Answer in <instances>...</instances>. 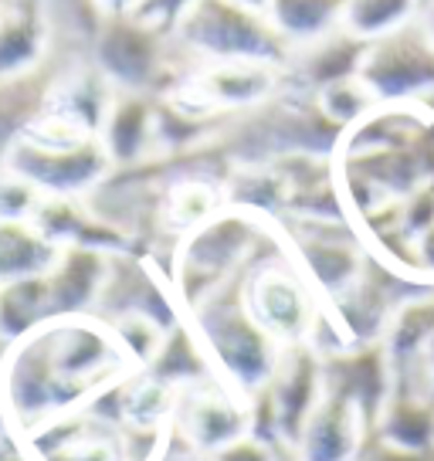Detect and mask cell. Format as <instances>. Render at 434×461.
Listing matches in <instances>:
<instances>
[{"label":"cell","mask_w":434,"mask_h":461,"mask_svg":"<svg viewBox=\"0 0 434 461\" xmlns=\"http://www.w3.org/2000/svg\"><path fill=\"white\" fill-rule=\"evenodd\" d=\"M312 99H316L319 113L326 115L330 122H336L339 130L357 126L363 115L376 109V102L370 99V92H366L357 78H347V82H336V86L319 88Z\"/></svg>","instance_id":"d4e9b609"},{"label":"cell","mask_w":434,"mask_h":461,"mask_svg":"<svg viewBox=\"0 0 434 461\" xmlns=\"http://www.w3.org/2000/svg\"><path fill=\"white\" fill-rule=\"evenodd\" d=\"M289 238L292 261L299 265L319 303H333L357 285L370 255L360 241V230L349 221H289Z\"/></svg>","instance_id":"9c48e42d"},{"label":"cell","mask_w":434,"mask_h":461,"mask_svg":"<svg viewBox=\"0 0 434 461\" xmlns=\"http://www.w3.org/2000/svg\"><path fill=\"white\" fill-rule=\"evenodd\" d=\"M261 397L272 411L276 441L295 447L305 420L312 418V411L322 401V366H319L316 349L309 343L285 346L278 353V363L268 376V384L261 387Z\"/></svg>","instance_id":"4fadbf2b"},{"label":"cell","mask_w":434,"mask_h":461,"mask_svg":"<svg viewBox=\"0 0 434 461\" xmlns=\"http://www.w3.org/2000/svg\"><path fill=\"white\" fill-rule=\"evenodd\" d=\"M357 82L376 105H428L434 99V44L420 17L366 41Z\"/></svg>","instance_id":"ba28073f"},{"label":"cell","mask_w":434,"mask_h":461,"mask_svg":"<svg viewBox=\"0 0 434 461\" xmlns=\"http://www.w3.org/2000/svg\"><path fill=\"white\" fill-rule=\"evenodd\" d=\"M276 461H299V458H295V451H292V447L276 445Z\"/></svg>","instance_id":"e575fe53"},{"label":"cell","mask_w":434,"mask_h":461,"mask_svg":"<svg viewBox=\"0 0 434 461\" xmlns=\"http://www.w3.org/2000/svg\"><path fill=\"white\" fill-rule=\"evenodd\" d=\"M366 434H370V424L357 403L322 393V401L312 411V418L305 420L292 451L299 461H357Z\"/></svg>","instance_id":"2e32d148"},{"label":"cell","mask_w":434,"mask_h":461,"mask_svg":"<svg viewBox=\"0 0 434 461\" xmlns=\"http://www.w3.org/2000/svg\"><path fill=\"white\" fill-rule=\"evenodd\" d=\"M418 17H420V24H424V31H428V38H431V44H434V4L431 7H424Z\"/></svg>","instance_id":"836d02e7"},{"label":"cell","mask_w":434,"mask_h":461,"mask_svg":"<svg viewBox=\"0 0 434 461\" xmlns=\"http://www.w3.org/2000/svg\"><path fill=\"white\" fill-rule=\"evenodd\" d=\"M420 363H424V374H428V384H431V393H434V336H431V343L424 346Z\"/></svg>","instance_id":"1f68e13d"},{"label":"cell","mask_w":434,"mask_h":461,"mask_svg":"<svg viewBox=\"0 0 434 461\" xmlns=\"http://www.w3.org/2000/svg\"><path fill=\"white\" fill-rule=\"evenodd\" d=\"M48 55H51V31L41 4L7 0V11L0 17V78L34 72Z\"/></svg>","instance_id":"ac0fdd59"},{"label":"cell","mask_w":434,"mask_h":461,"mask_svg":"<svg viewBox=\"0 0 434 461\" xmlns=\"http://www.w3.org/2000/svg\"><path fill=\"white\" fill-rule=\"evenodd\" d=\"M276 245L278 238L272 234L268 221L238 207H228L197 230H190L176 245L174 268H170L176 299L184 303L180 309L187 312L203 303L211 292L245 275L251 261Z\"/></svg>","instance_id":"3957f363"},{"label":"cell","mask_w":434,"mask_h":461,"mask_svg":"<svg viewBox=\"0 0 434 461\" xmlns=\"http://www.w3.org/2000/svg\"><path fill=\"white\" fill-rule=\"evenodd\" d=\"M92 316L99 322H116V319H149L159 330H174L184 319L176 299L157 282V275L149 268V261L130 251H116L109 255V268H105V282H102L99 303L92 309Z\"/></svg>","instance_id":"7c38bea8"},{"label":"cell","mask_w":434,"mask_h":461,"mask_svg":"<svg viewBox=\"0 0 434 461\" xmlns=\"http://www.w3.org/2000/svg\"><path fill=\"white\" fill-rule=\"evenodd\" d=\"M59 245H51L31 221H7L0 217V288L41 278L59 261Z\"/></svg>","instance_id":"d6986e66"},{"label":"cell","mask_w":434,"mask_h":461,"mask_svg":"<svg viewBox=\"0 0 434 461\" xmlns=\"http://www.w3.org/2000/svg\"><path fill=\"white\" fill-rule=\"evenodd\" d=\"M48 319H51V309H48L44 275L0 288V339L4 343H14L21 336H28L38 326H44Z\"/></svg>","instance_id":"603a6c76"},{"label":"cell","mask_w":434,"mask_h":461,"mask_svg":"<svg viewBox=\"0 0 434 461\" xmlns=\"http://www.w3.org/2000/svg\"><path fill=\"white\" fill-rule=\"evenodd\" d=\"M157 99L140 92H113L99 130V143L113 170H130L157 157Z\"/></svg>","instance_id":"9a60e30c"},{"label":"cell","mask_w":434,"mask_h":461,"mask_svg":"<svg viewBox=\"0 0 434 461\" xmlns=\"http://www.w3.org/2000/svg\"><path fill=\"white\" fill-rule=\"evenodd\" d=\"M214 461H276V445L258 441L255 434H245V438H238L224 451H217Z\"/></svg>","instance_id":"484cf974"},{"label":"cell","mask_w":434,"mask_h":461,"mask_svg":"<svg viewBox=\"0 0 434 461\" xmlns=\"http://www.w3.org/2000/svg\"><path fill=\"white\" fill-rule=\"evenodd\" d=\"M431 336H434V285L418 292V295H411L407 303H401L393 309L380 346L387 349V360L401 363L424 353V346L431 343Z\"/></svg>","instance_id":"7402d4cb"},{"label":"cell","mask_w":434,"mask_h":461,"mask_svg":"<svg viewBox=\"0 0 434 461\" xmlns=\"http://www.w3.org/2000/svg\"><path fill=\"white\" fill-rule=\"evenodd\" d=\"M319 366H322V393L357 403L366 424H370V431H374L380 407L391 397L387 349L380 343L349 346V349H339V353L319 357Z\"/></svg>","instance_id":"5bb4252c"},{"label":"cell","mask_w":434,"mask_h":461,"mask_svg":"<svg viewBox=\"0 0 434 461\" xmlns=\"http://www.w3.org/2000/svg\"><path fill=\"white\" fill-rule=\"evenodd\" d=\"M0 461H34L28 455V447L21 445V438L11 434L7 428H0Z\"/></svg>","instance_id":"f546056e"},{"label":"cell","mask_w":434,"mask_h":461,"mask_svg":"<svg viewBox=\"0 0 434 461\" xmlns=\"http://www.w3.org/2000/svg\"><path fill=\"white\" fill-rule=\"evenodd\" d=\"M170 431L201 455L214 458L217 451L251 434L248 397L231 390L221 376H207L176 393Z\"/></svg>","instance_id":"8fae6325"},{"label":"cell","mask_w":434,"mask_h":461,"mask_svg":"<svg viewBox=\"0 0 434 461\" xmlns=\"http://www.w3.org/2000/svg\"><path fill=\"white\" fill-rule=\"evenodd\" d=\"M357 461H434V447L431 451H401V447L384 445L380 438L366 434V441H363Z\"/></svg>","instance_id":"4316f807"},{"label":"cell","mask_w":434,"mask_h":461,"mask_svg":"<svg viewBox=\"0 0 434 461\" xmlns=\"http://www.w3.org/2000/svg\"><path fill=\"white\" fill-rule=\"evenodd\" d=\"M105 268H109L105 251L75 245L61 248L59 261L51 265V272L44 275L51 319L92 316V309L99 303L102 282H105Z\"/></svg>","instance_id":"e0dca14e"},{"label":"cell","mask_w":434,"mask_h":461,"mask_svg":"<svg viewBox=\"0 0 434 461\" xmlns=\"http://www.w3.org/2000/svg\"><path fill=\"white\" fill-rule=\"evenodd\" d=\"M411 275L434 285V224L411 241Z\"/></svg>","instance_id":"83f0119b"},{"label":"cell","mask_w":434,"mask_h":461,"mask_svg":"<svg viewBox=\"0 0 434 461\" xmlns=\"http://www.w3.org/2000/svg\"><path fill=\"white\" fill-rule=\"evenodd\" d=\"M140 366L95 316L48 319L0 360V420L17 438L78 414Z\"/></svg>","instance_id":"6da1fadb"},{"label":"cell","mask_w":434,"mask_h":461,"mask_svg":"<svg viewBox=\"0 0 434 461\" xmlns=\"http://www.w3.org/2000/svg\"><path fill=\"white\" fill-rule=\"evenodd\" d=\"M0 170L17 176L21 184H28L38 197L82 201L113 173V163H109L99 140L75 146V149H44V146L14 140L11 149L4 153Z\"/></svg>","instance_id":"30bf717a"},{"label":"cell","mask_w":434,"mask_h":461,"mask_svg":"<svg viewBox=\"0 0 434 461\" xmlns=\"http://www.w3.org/2000/svg\"><path fill=\"white\" fill-rule=\"evenodd\" d=\"M102 14H132L140 7V0H95Z\"/></svg>","instance_id":"4dcf8cb0"},{"label":"cell","mask_w":434,"mask_h":461,"mask_svg":"<svg viewBox=\"0 0 434 461\" xmlns=\"http://www.w3.org/2000/svg\"><path fill=\"white\" fill-rule=\"evenodd\" d=\"M431 4H434V0H418V7H420V11H424V7H431Z\"/></svg>","instance_id":"d590c367"},{"label":"cell","mask_w":434,"mask_h":461,"mask_svg":"<svg viewBox=\"0 0 434 461\" xmlns=\"http://www.w3.org/2000/svg\"><path fill=\"white\" fill-rule=\"evenodd\" d=\"M167 434H140L86 407L21 438L34 461H157Z\"/></svg>","instance_id":"52a82bcc"},{"label":"cell","mask_w":434,"mask_h":461,"mask_svg":"<svg viewBox=\"0 0 434 461\" xmlns=\"http://www.w3.org/2000/svg\"><path fill=\"white\" fill-rule=\"evenodd\" d=\"M241 303L248 316L268 332L276 346L309 343L312 322L319 316V295L305 282L299 265L285 258L282 245L268 248L241 275Z\"/></svg>","instance_id":"8992f818"},{"label":"cell","mask_w":434,"mask_h":461,"mask_svg":"<svg viewBox=\"0 0 434 461\" xmlns=\"http://www.w3.org/2000/svg\"><path fill=\"white\" fill-rule=\"evenodd\" d=\"M88 51L92 68L116 92H140L159 99L180 78V68L174 65V38L132 14H102Z\"/></svg>","instance_id":"5b68a950"},{"label":"cell","mask_w":434,"mask_h":461,"mask_svg":"<svg viewBox=\"0 0 434 461\" xmlns=\"http://www.w3.org/2000/svg\"><path fill=\"white\" fill-rule=\"evenodd\" d=\"M170 38L190 65L258 61L285 68L292 55L268 17L245 11L231 0H190L187 11L176 17Z\"/></svg>","instance_id":"277c9868"},{"label":"cell","mask_w":434,"mask_h":461,"mask_svg":"<svg viewBox=\"0 0 434 461\" xmlns=\"http://www.w3.org/2000/svg\"><path fill=\"white\" fill-rule=\"evenodd\" d=\"M343 4L347 0H272L265 17L289 48H303L343 28Z\"/></svg>","instance_id":"44dd1931"},{"label":"cell","mask_w":434,"mask_h":461,"mask_svg":"<svg viewBox=\"0 0 434 461\" xmlns=\"http://www.w3.org/2000/svg\"><path fill=\"white\" fill-rule=\"evenodd\" d=\"M238 7H245V11H255V14H268V4L272 0H231Z\"/></svg>","instance_id":"d6a6232c"},{"label":"cell","mask_w":434,"mask_h":461,"mask_svg":"<svg viewBox=\"0 0 434 461\" xmlns=\"http://www.w3.org/2000/svg\"><path fill=\"white\" fill-rule=\"evenodd\" d=\"M7 346H11V343H4V339H0V360H4V353H7Z\"/></svg>","instance_id":"8d00e7d4"},{"label":"cell","mask_w":434,"mask_h":461,"mask_svg":"<svg viewBox=\"0 0 434 461\" xmlns=\"http://www.w3.org/2000/svg\"><path fill=\"white\" fill-rule=\"evenodd\" d=\"M418 14V0H347L343 4V31L360 41H376L391 31L404 28L407 21H414Z\"/></svg>","instance_id":"cb8c5ba5"},{"label":"cell","mask_w":434,"mask_h":461,"mask_svg":"<svg viewBox=\"0 0 434 461\" xmlns=\"http://www.w3.org/2000/svg\"><path fill=\"white\" fill-rule=\"evenodd\" d=\"M374 438L401 451H431L434 447V401L418 393L391 390L374 424Z\"/></svg>","instance_id":"ffe728a7"},{"label":"cell","mask_w":434,"mask_h":461,"mask_svg":"<svg viewBox=\"0 0 434 461\" xmlns=\"http://www.w3.org/2000/svg\"><path fill=\"white\" fill-rule=\"evenodd\" d=\"M184 319L207 353L214 374L228 387L238 390L241 397H255L268 384L282 346H276V339L248 316L241 303V275L187 309Z\"/></svg>","instance_id":"7a4b0ae2"},{"label":"cell","mask_w":434,"mask_h":461,"mask_svg":"<svg viewBox=\"0 0 434 461\" xmlns=\"http://www.w3.org/2000/svg\"><path fill=\"white\" fill-rule=\"evenodd\" d=\"M157 461H214L211 455H201L190 445H184L174 431H167V441H163V451H159Z\"/></svg>","instance_id":"f1b7e54d"}]
</instances>
